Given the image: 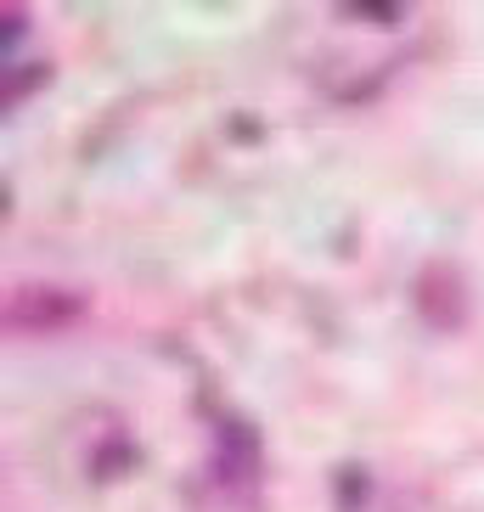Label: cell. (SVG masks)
<instances>
[{
    "instance_id": "1",
    "label": "cell",
    "mask_w": 484,
    "mask_h": 512,
    "mask_svg": "<svg viewBox=\"0 0 484 512\" xmlns=\"http://www.w3.org/2000/svg\"><path fill=\"white\" fill-rule=\"evenodd\" d=\"M79 310L74 293H57V287H23L12 299V327H57Z\"/></svg>"
},
{
    "instance_id": "2",
    "label": "cell",
    "mask_w": 484,
    "mask_h": 512,
    "mask_svg": "<svg viewBox=\"0 0 484 512\" xmlns=\"http://www.w3.org/2000/svg\"><path fill=\"white\" fill-rule=\"evenodd\" d=\"M344 17H361V23H400V6H338Z\"/></svg>"
}]
</instances>
